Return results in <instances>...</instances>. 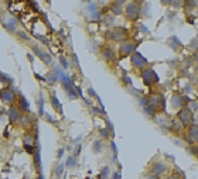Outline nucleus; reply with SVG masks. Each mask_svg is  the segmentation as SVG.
<instances>
[{"instance_id": "6", "label": "nucleus", "mask_w": 198, "mask_h": 179, "mask_svg": "<svg viewBox=\"0 0 198 179\" xmlns=\"http://www.w3.org/2000/svg\"><path fill=\"white\" fill-rule=\"evenodd\" d=\"M164 171H166V166H164V165H163V164H154V165H153V172H154V174H161V172H164Z\"/></svg>"}, {"instance_id": "2", "label": "nucleus", "mask_w": 198, "mask_h": 179, "mask_svg": "<svg viewBox=\"0 0 198 179\" xmlns=\"http://www.w3.org/2000/svg\"><path fill=\"white\" fill-rule=\"evenodd\" d=\"M143 78H144V82L147 83V85H150L153 80H157V76L154 75V72L152 71V69H146V71H143Z\"/></svg>"}, {"instance_id": "9", "label": "nucleus", "mask_w": 198, "mask_h": 179, "mask_svg": "<svg viewBox=\"0 0 198 179\" xmlns=\"http://www.w3.org/2000/svg\"><path fill=\"white\" fill-rule=\"evenodd\" d=\"M62 171H64V165H60V166H58V171H57L58 176H61V175H62Z\"/></svg>"}, {"instance_id": "7", "label": "nucleus", "mask_w": 198, "mask_h": 179, "mask_svg": "<svg viewBox=\"0 0 198 179\" xmlns=\"http://www.w3.org/2000/svg\"><path fill=\"white\" fill-rule=\"evenodd\" d=\"M17 118H19V114H17V111H16L14 109H11V110H10V121L13 123V121H16Z\"/></svg>"}, {"instance_id": "15", "label": "nucleus", "mask_w": 198, "mask_h": 179, "mask_svg": "<svg viewBox=\"0 0 198 179\" xmlns=\"http://www.w3.org/2000/svg\"><path fill=\"white\" fill-rule=\"evenodd\" d=\"M37 179H44V178H42V176H38V178H37Z\"/></svg>"}, {"instance_id": "10", "label": "nucleus", "mask_w": 198, "mask_h": 179, "mask_svg": "<svg viewBox=\"0 0 198 179\" xmlns=\"http://www.w3.org/2000/svg\"><path fill=\"white\" fill-rule=\"evenodd\" d=\"M93 147H95V148H93L95 151H101V143H99V141H98V143H93Z\"/></svg>"}, {"instance_id": "8", "label": "nucleus", "mask_w": 198, "mask_h": 179, "mask_svg": "<svg viewBox=\"0 0 198 179\" xmlns=\"http://www.w3.org/2000/svg\"><path fill=\"white\" fill-rule=\"evenodd\" d=\"M190 134L193 136V140L198 141V128H197V127H193V128H191V131H190Z\"/></svg>"}, {"instance_id": "12", "label": "nucleus", "mask_w": 198, "mask_h": 179, "mask_svg": "<svg viewBox=\"0 0 198 179\" xmlns=\"http://www.w3.org/2000/svg\"><path fill=\"white\" fill-rule=\"evenodd\" d=\"M67 165H70V166H71V165H74V159H72V158H70V159H68V162H67Z\"/></svg>"}, {"instance_id": "4", "label": "nucleus", "mask_w": 198, "mask_h": 179, "mask_svg": "<svg viewBox=\"0 0 198 179\" xmlns=\"http://www.w3.org/2000/svg\"><path fill=\"white\" fill-rule=\"evenodd\" d=\"M0 96H1L3 102H6V103H13V100H14V96H13V93H11L9 89H4V90L0 93Z\"/></svg>"}, {"instance_id": "5", "label": "nucleus", "mask_w": 198, "mask_h": 179, "mask_svg": "<svg viewBox=\"0 0 198 179\" xmlns=\"http://www.w3.org/2000/svg\"><path fill=\"white\" fill-rule=\"evenodd\" d=\"M127 16L132 18V20H136L137 18V9H136V4H130L129 7H127Z\"/></svg>"}, {"instance_id": "1", "label": "nucleus", "mask_w": 198, "mask_h": 179, "mask_svg": "<svg viewBox=\"0 0 198 179\" xmlns=\"http://www.w3.org/2000/svg\"><path fill=\"white\" fill-rule=\"evenodd\" d=\"M132 62H133V65L137 66V68H142V66H144V65L147 64V61H146L140 54H134V55H132Z\"/></svg>"}, {"instance_id": "13", "label": "nucleus", "mask_w": 198, "mask_h": 179, "mask_svg": "<svg viewBox=\"0 0 198 179\" xmlns=\"http://www.w3.org/2000/svg\"><path fill=\"white\" fill-rule=\"evenodd\" d=\"M61 64H64V66H67V61L64 58H61Z\"/></svg>"}, {"instance_id": "14", "label": "nucleus", "mask_w": 198, "mask_h": 179, "mask_svg": "<svg viewBox=\"0 0 198 179\" xmlns=\"http://www.w3.org/2000/svg\"><path fill=\"white\" fill-rule=\"evenodd\" d=\"M113 179H120V175H119V174H115V176H113Z\"/></svg>"}, {"instance_id": "11", "label": "nucleus", "mask_w": 198, "mask_h": 179, "mask_svg": "<svg viewBox=\"0 0 198 179\" xmlns=\"http://www.w3.org/2000/svg\"><path fill=\"white\" fill-rule=\"evenodd\" d=\"M105 55H106V58H109V59H111V58H112V51H106V52H105Z\"/></svg>"}, {"instance_id": "3", "label": "nucleus", "mask_w": 198, "mask_h": 179, "mask_svg": "<svg viewBox=\"0 0 198 179\" xmlns=\"http://www.w3.org/2000/svg\"><path fill=\"white\" fill-rule=\"evenodd\" d=\"M180 118L183 120V123L184 124H190L191 123V120H193V114H191V111L190 110H181L180 111Z\"/></svg>"}]
</instances>
